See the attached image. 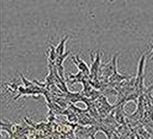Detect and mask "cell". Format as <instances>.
I'll return each instance as SVG.
<instances>
[{"mask_svg": "<svg viewBox=\"0 0 153 139\" xmlns=\"http://www.w3.org/2000/svg\"><path fill=\"white\" fill-rule=\"evenodd\" d=\"M72 60L74 62V64L76 65V67L79 68V70L83 72L85 75L89 76L90 77V74H91V70L90 68L88 67V65L84 62L83 60H81L79 55H76V57H72Z\"/></svg>", "mask_w": 153, "mask_h": 139, "instance_id": "6da1fadb", "label": "cell"}, {"mask_svg": "<svg viewBox=\"0 0 153 139\" xmlns=\"http://www.w3.org/2000/svg\"><path fill=\"white\" fill-rule=\"evenodd\" d=\"M68 39V36H65L64 39L61 40V42L59 43V45L55 48V51H56V53L57 55H62L65 53V42L67 41Z\"/></svg>", "mask_w": 153, "mask_h": 139, "instance_id": "7a4b0ae2", "label": "cell"}, {"mask_svg": "<svg viewBox=\"0 0 153 139\" xmlns=\"http://www.w3.org/2000/svg\"><path fill=\"white\" fill-rule=\"evenodd\" d=\"M70 54V51H67V52H65L64 54H62V55H58L57 56V58H56V60H55V65L56 66H60V65H63V63H64V61L67 58V56Z\"/></svg>", "mask_w": 153, "mask_h": 139, "instance_id": "3957f363", "label": "cell"}, {"mask_svg": "<svg viewBox=\"0 0 153 139\" xmlns=\"http://www.w3.org/2000/svg\"><path fill=\"white\" fill-rule=\"evenodd\" d=\"M48 54H49V60L55 62V60H56L58 55H57V53H56L54 46H52V45L50 46V51H48Z\"/></svg>", "mask_w": 153, "mask_h": 139, "instance_id": "277c9868", "label": "cell"}, {"mask_svg": "<svg viewBox=\"0 0 153 139\" xmlns=\"http://www.w3.org/2000/svg\"><path fill=\"white\" fill-rule=\"evenodd\" d=\"M21 78H22V83H24V85H25V88H32V87H34L35 86V83H34V81L33 82H31V81H29L28 80H26L25 77H24V75H21Z\"/></svg>", "mask_w": 153, "mask_h": 139, "instance_id": "5b68a950", "label": "cell"}, {"mask_svg": "<svg viewBox=\"0 0 153 139\" xmlns=\"http://www.w3.org/2000/svg\"><path fill=\"white\" fill-rule=\"evenodd\" d=\"M151 58H152V59H153V55H152V57H151Z\"/></svg>", "mask_w": 153, "mask_h": 139, "instance_id": "8992f818", "label": "cell"}]
</instances>
